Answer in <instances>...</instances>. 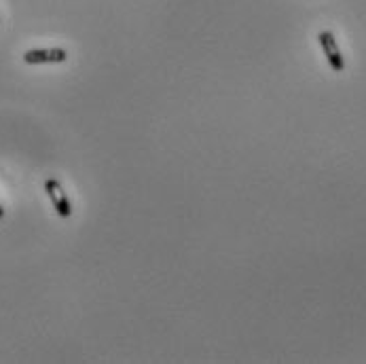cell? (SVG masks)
<instances>
[{
    "mask_svg": "<svg viewBox=\"0 0 366 364\" xmlns=\"http://www.w3.org/2000/svg\"><path fill=\"white\" fill-rule=\"evenodd\" d=\"M2 219H4V208L0 206V221H2Z\"/></svg>",
    "mask_w": 366,
    "mask_h": 364,
    "instance_id": "4",
    "label": "cell"
},
{
    "mask_svg": "<svg viewBox=\"0 0 366 364\" xmlns=\"http://www.w3.org/2000/svg\"><path fill=\"white\" fill-rule=\"evenodd\" d=\"M318 40H320V47H322V51H324V55H326L328 66H331L335 72H343V70H345V60H343V53H341V49H339V43H337L335 34L328 32V30H324V32L318 34Z\"/></svg>",
    "mask_w": 366,
    "mask_h": 364,
    "instance_id": "1",
    "label": "cell"
},
{
    "mask_svg": "<svg viewBox=\"0 0 366 364\" xmlns=\"http://www.w3.org/2000/svg\"><path fill=\"white\" fill-rule=\"evenodd\" d=\"M68 60L66 49H30L23 53V62L30 66H40V64H62Z\"/></svg>",
    "mask_w": 366,
    "mask_h": 364,
    "instance_id": "3",
    "label": "cell"
},
{
    "mask_svg": "<svg viewBox=\"0 0 366 364\" xmlns=\"http://www.w3.org/2000/svg\"><path fill=\"white\" fill-rule=\"evenodd\" d=\"M45 191H47V195H49V199H51V204H53L57 216L70 219V216H72V204H70V199H68V195H66L62 182L55 180V178H49V180L45 182Z\"/></svg>",
    "mask_w": 366,
    "mask_h": 364,
    "instance_id": "2",
    "label": "cell"
}]
</instances>
